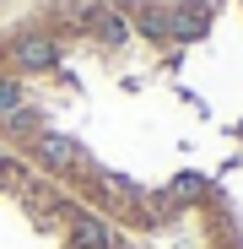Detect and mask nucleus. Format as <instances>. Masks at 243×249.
Returning a JSON list of instances; mask_svg holds the SVG:
<instances>
[{"mask_svg": "<svg viewBox=\"0 0 243 249\" xmlns=\"http://www.w3.org/2000/svg\"><path fill=\"white\" fill-rule=\"evenodd\" d=\"M22 108V81H0V114H16Z\"/></svg>", "mask_w": 243, "mask_h": 249, "instance_id": "obj_6", "label": "nucleus"}, {"mask_svg": "<svg viewBox=\"0 0 243 249\" xmlns=\"http://www.w3.org/2000/svg\"><path fill=\"white\" fill-rule=\"evenodd\" d=\"M135 33L151 38V44H162V38H173V11H162V6H146L135 17Z\"/></svg>", "mask_w": 243, "mask_h": 249, "instance_id": "obj_5", "label": "nucleus"}, {"mask_svg": "<svg viewBox=\"0 0 243 249\" xmlns=\"http://www.w3.org/2000/svg\"><path fill=\"white\" fill-rule=\"evenodd\" d=\"M211 27V11L200 6V0H184V6H173V44H200Z\"/></svg>", "mask_w": 243, "mask_h": 249, "instance_id": "obj_2", "label": "nucleus"}, {"mask_svg": "<svg viewBox=\"0 0 243 249\" xmlns=\"http://www.w3.org/2000/svg\"><path fill=\"white\" fill-rule=\"evenodd\" d=\"M32 152H38V162H44L49 174H65L70 162L81 157V152H76V141H70V136H60V130H32Z\"/></svg>", "mask_w": 243, "mask_h": 249, "instance_id": "obj_1", "label": "nucleus"}, {"mask_svg": "<svg viewBox=\"0 0 243 249\" xmlns=\"http://www.w3.org/2000/svg\"><path fill=\"white\" fill-rule=\"evenodd\" d=\"M70 249H113V238L97 217H76L70 222Z\"/></svg>", "mask_w": 243, "mask_h": 249, "instance_id": "obj_4", "label": "nucleus"}, {"mask_svg": "<svg viewBox=\"0 0 243 249\" xmlns=\"http://www.w3.org/2000/svg\"><path fill=\"white\" fill-rule=\"evenodd\" d=\"M16 60H22L27 71H54L60 49H54V38H44V33H27V38H16Z\"/></svg>", "mask_w": 243, "mask_h": 249, "instance_id": "obj_3", "label": "nucleus"}]
</instances>
